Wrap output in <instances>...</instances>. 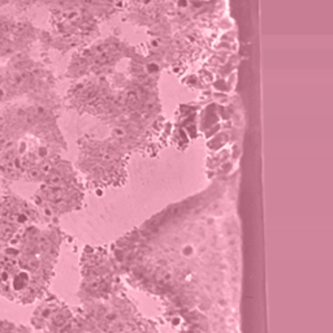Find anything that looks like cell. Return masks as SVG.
Masks as SVG:
<instances>
[{"label": "cell", "mask_w": 333, "mask_h": 333, "mask_svg": "<svg viewBox=\"0 0 333 333\" xmlns=\"http://www.w3.org/2000/svg\"><path fill=\"white\" fill-rule=\"evenodd\" d=\"M79 168L88 184L116 186L126 180V151L113 141H94L86 144Z\"/></svg>", "instance_id": "cell-1"}]
</instances>
